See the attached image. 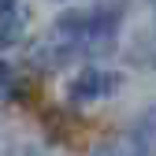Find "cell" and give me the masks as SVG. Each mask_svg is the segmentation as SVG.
Instances as JSON below:
<instances>
[{
    "mask_svg": "<svg viewBox=\"0 0 156 156\" xmlns=\"http://www.w3.org/2000/svg\"><path fill=\"white\" fill-rule=\"evenodd\" d=\"M123 89V74L112 67H82L71 86H67V101L71 104H89V101H104V97H115Z\"/></svg>",
    "mask_w": 156,
    "mask_h": 156,
    "instance_id": "cell-2",
    "label": "cell"
},
{
    "mask_svg": "<svg viewBox=\"0 0 156 156\" xmlns=\"http://www.w3.org/2000/svg\"><path fill=\"white\" fill-rule=\"evenodd\" d=\"M138 130L145 134V141L156 149V108H149L145 115H141V123H138Z\"/></svg>",
    "mask_w": 156,
    "mask_h": 156,
    "instance_id": "cell-5",
    "label": "cell"
},
{
    "mask_svg": "<svg viewBox=\"0 0 156 156\" xmlns=\"http://www.w3.org/2000/svg\"><path fill=\"white\" fill-rule=\"evenodd\" d=\"M123 8H74L56 15L52 30L30 45V63L41 71H60L74 60H104L119 45Z\"/></svg>",
    "mask_w": 156,
    "mask_h": 156,
    "instance_id": "cell-1",
    "label": "cell"
},
{
    "mask_svg": "<svg viewBox=\"0 0 156 156\" xmlns=\"http://www.w3.org/2000/svg\"><path fill=\"white\" fill-rule=\"evenodd\" d=\"M30 30V8L23 0H0V48H15Z\"/></svg>",
    "mask_w": 156,
    "mask_h": 156,
    "instance_id": "cell-4",
    "label": "cell"
},
{
    "mask_svg": "<svg viewBox=\"0 0 156 156\" xmlns=\"http://www.w3.org/2000/svg\"><path fill=\"white\" fill-rule=\"evenodd\" d=\"M89 156H156V149L145 141V134L134 126V130H119V134H108L104 141H97Z\"/></svg>",
    "mask_w": 156,
    "mask_h": 156,
    "instance_id": "cell-3",
    "label": "cell"
}]
</instances>
